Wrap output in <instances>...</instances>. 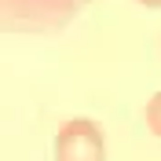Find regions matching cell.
Masks as SVG:
<instances>
[{
  "instance_id": "2",
  "label": "cell",
  "mask_w": 161,
  "mask_h": 161,
  "mask_svg": "<svg viewBox=\"0 0 161 161\" xmlns=\"http://www.w3.org/2000/svg\"><path fill=\"white\" fill-rule=\"evenodd\" d=\"M147 125H150V132L161 139V92H154L150 103H147Z\"/></svg>"
},
{
  "instance_id": "1",
  "label": "cell",
  "mask_w": 161,
  "mask_h": 161,
  "mask_svg": "<svg viewBox=\"0 0 161 161\" xmlns=\"http://www.w3.org/2000/svg\"><path fill=\"white\" fill-rule=\"evenodd\" d=\"M55 161H106L103 128L88 117L66 121L55 139Z\"/></svg>"
},
{
  "instance_id": "3",
  "label": "cell",
  "mask_w": 161,
  "mask_h": 161,
  "mask_svg": "<svg viewBox=\"0 0 161 161\" xmlns=\"http://www.w3.org/2000/svg\"><path fill=\"white\" fill-rule=\"evenodd\" d=\"M139 4H147V8H161V0H139Z\"/></svg>"
}]
</instances>
